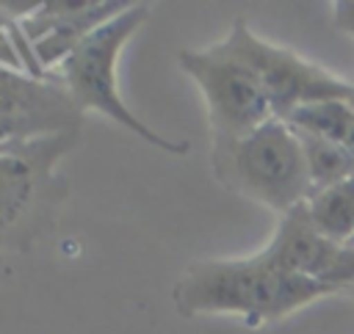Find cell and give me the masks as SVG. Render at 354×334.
Returning <instances> with one entry per match:
<instances>
[{
	"mask_svg": "<svg viewBox=\"0 0 354 334\" xmlns=\"http://www.w3.org/2000/svg\"><path fill=\"white\" fill-rule=\"evenodd\" d=\"M335 293L340 290L321 279L279 271L260 254H252L191 262L171 287V301L183 317L238 315L246 326L257 328Z\"/></svg>",
	"mask_w": 354,
	"mask_h": 334,
	"instance_id": "1",
	"label": "cell"
},
{
	"mask_svg": "<svg viewBox=\"0 0 354 334\" xmlns=\"http://www.w3.org/2000/svg\"><path fill=\"white\" fill-rule=\"evenodd\" d=\"M210 166L221 188L279 215L304 204L313 193L304 146L282 119H268L241 138L210 144Z\"/></svg>",
	"mask_w": 354,
	"mask_h": 334,
	"instance_id": "2",
	"label": "cell"
},
{
	"mask_svg": "<svg viewBox=\"0 0 354 334\" xmlns=\"http://www.w3.org/2000/svg\"><path fill=\"white\" fill-rule=\"evenodd\" d=\"M80 135H55L11 152H0V259L28 254L55 224L69 196L58 163Z\"/></svg>",
	"mask_w": 354,
	"mask_h": 334,
	"instance_id": "3",
	"label": "cell"
},
{
	"mask_svg": "<svg viewBox=\"0 0 354 334\" xmlns=\"http://www.w3.org/2000/svg\"><path fill=\"white\" fill-rule=\"evenodd\" d=\"M149 17V6L147 3H130L124 11H119L113 19H108L105 25H100L94 33H88L75 52L55 69V77L64 83V88L69 91L72 102L86 113V110H97L105 119L116 121L119 127H124L127 132H133L136 138H141L144 144L163 149L169 155H185L188 144L185 141H169L160 132H155L152 127H147L122 99L119 94V77H116V66H119V55L124 50V44L133 39V33L144 25V19Z\"/></svg>",
	"mask_w": 354,
	"mask_h": 334,
	"instance_id": "4",
	"label": "cell"
},
{
	"mask_svg": "<svg viewBox=\"0 0 354 334\" xmlns=\"http://www.w3.org/2000/svg\"><path fill=\"white\" fill-rule=\"evenodd\" d=\"M221 41L257 77L277 119H288L296 108L313 102H326V99L348 102V97L354 94L351 80L326 72L324 66L301 58L293 50L260 39L246 25V19H235Z\"/></svg>",
	"mask_w": 354,
	"mask_h": 334,
	"instance_id": "5",
	"label": "cell"
},
{
	"mask_svg": "<svg viewBox=\"0 0 354 334\" xmlns=\"http://www.w3.org/2000/svg\"><path fill=\"white\" fill-rule=\"evenodd\" d=\"M177 63L205 97L210 144L241 138L268 119H277L257 77L224 47V41L202 50H180Z\"/></svg>",
	"mask_w": 354,
	"mask_h": 334,
	"instance_id": "6",
	"label": "cell"
},
{
	"mask_svg": "<svg viewBox=\"0 0 354 334\" xmlns=\"http://www.w3.org/2000/svg\"><path fill=\"white\" fill-rule=\"evenodd\" d=\"M127 0L94 3V0H44L19 19L8 33L17 47L22 72L33 77H53L55 69L75 52V47L100 25L124 11Z\"/></svg>",
	"mask_w": 354,
	"mask_h": 334,
	"instance_id": "7",
	"label": "cell"
},
{
	"mask_svg": "<svg viewBox=\"0 0 354 334\" xmlns=\"http://www.w3.org/2000/svg\"><path fill=\"white\" fill-rule=\"evenodd\" d=\"M83 116L55 75L33 77L0 63V152L55 135H80Z\"/></svg>",
	"mask_w": 354,
	"mask_h": 334,
	"instance_id": "8",
	"label": "cell"
},
{
	"mask_svg": "<svg viewBox=\"0 0 354 334\" xmlns=\"http://www.w3.org/2000/svg\"><path fill=\"white\" fill-rule=\"evenodd\" d=\"M340 248L343 246L332 243L329 237H324L315 229V224L307 215V207L299 204L290 213L279 215V226H277L274 237L257 254L279 271L326 282Z\"/></svg>",
	"mask_w": 354,
	"mask_h": 334,
	"instance_id": "9",
	"label": "cell"
},
{
	"mask_svg": "<svg viewBox=\"0 0 354 334\" xmlns=\"http://www.w3.org/2000/svg\"><path fill=\"white\" fill-rule=\"evenodd\" d=\"M304 207L324 237L337 246L354 243V174L332 188L310 193Z\"/></svg>",
	"mask_w": 354,
	"mask_h": 334,
	"instance_id": "10",
	"label": "cell"
},
{
	"mask_svg": "<svg viewBox=\"0 0 354 334\" xmlns=\"http://www.w3.org/2000/svg\"><path fill=\"white\" fill-rule=\"evenodd\" d=\"M282 121H288L296 132L332 141L354 157V108L346 99H326L296 108Z\"/></svg>",
	"mask_w": 354,
	"mask_h": 334,
	"instance_id": "11",
	"label": "cell"
},
{
	"mask_svg": "<svg viewBox=\"0 0 354 334\" xmlns=\"http://www.w3.org/2000/svg\"><path fill=\"white\" fill-rule=\"evenodd\" d=\"M301 146H304V160H307V174H310V185H313V193L315 190H324V188H332L343 179H348L354 174V157L332 144V141H324V138H313V135H304V132H296Z\"/></svg>",
	"mask_w": 354,
	"mask_h": 334,
	"instance_id": "12",
	"label": "cell"
},
{
	"mask_svg": "<svg viewBox=\"0 0 354 334\" xmlns=\"http://www.w3.org/2000/svg\"><path fill=\"white\" fill-rule=\"evenodd\" d=\"M326 282H329L332 287H337L340 293H343V290L354 293V246H343V248H340V254H337V259H335V265H332Z\"/></svg>",
	"mask_w": 354,
	"mask_h": 334,
	"instance_id": "13",
	"label": "cell"
},
{
	"mask_svg": "<svg viewBox=\"0 0 354 334\" xmlns=\"http://www.w3.org/2000/svg\"><path fill=\"white\" fill-rule=\"evenodd\" d=\"M11 22H14V17H11V14L6 11V6L0 3V63H6V66H11V69H22L19 55H17V47H14L11 33H8Z\"/></svg>",
	"mask_w": 354,
	"mask_h": 334,
	"instance_id": "14",
	"label": "cell"
},
{
	"mask_svg": "<svg viewBox=\"0 0 354 334\" xmlns=\"http://www.w3.org/2000/svg\"><path fill=\"white\" fill-rule=\"evenodd\" d=\"M332 8H335V25L354 39V0H337L332 3Z\"/></svg>",
	"mask_w": 354,
	"mask_h": 334,
	"instance_id": "15",
	"label": "cell"
},
{
	"mask_svg": "<svg viewBox=\"0 0 354 334\" xmlns=\"http://www.w3.org/2000/svg\"><path fill=\"white\" fill-rule=\"evenodd\" d=\"M348 105H351V108H354V94H351V97H348Z\"/></svg>",
	"mask_w": 354,
	"mask_h": 334,
	"instance_id": "16",
	"label": "cell"
},
{
	"mask_svg": "<svg viewBox=\"0 0 354 334\" xmlns=\"http://www.w3.org/2000/svg\"><path fill=\"white\" fill-rule=\"evenodd\" d=\"M0 268H3V259H0Z\"/></svg>",
	"mask_w": 354,
	"mask_h": 334,
	"instance_id": "17",
	"label": "cell"
},
{
	"mask_svg": "<svg viewBox=\"0 0 354 334\" xmlns=\"http://www.w3.org/2000/svg\"><path fill=\"white\" fill-rule=\"evenodd\" d=\"M348 246H354V243H348Z\"/></svg>",
	"mask_w": 354,
	"mask_h": 334,
	"instance_id": "18",
	"label": "cell"
}]
</instances>
